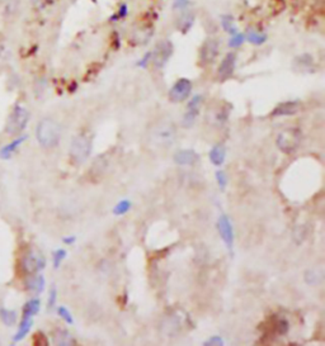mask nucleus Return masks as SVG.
<instances>
[{
    "instance_id": "f8f14e48",
    "label": "nucleus",
    "mask_w": 325,
    "mask_h": 346,
    "mask_svg": "<svg viewBox=\"0 0 325 346\" xmlns=\"http://www.w3.org/2000/svg\"><path fill=\"white\" fill-rule=\"evenodd\" d=\"M236 65V55L234 52H229L224 57V60L221 61L220 66H218L217 75L220 80H227L229 77L233 76L234 70H235Z\"/></svg>"
},
{
    "instance_id": "aec40b11",
    "label": "nucleus",
    "mask_w": 325,
    "mask_h": 346,
    "mask_svg": "<svg viewBox=\"0 0 325 346\" xmlns=\"http://www.w3.org/2000/svg\"><path fill=\"white\" fill-rule=\"evenodd\" d=\"M41 310V300L38 298H32V299L27 300L22 308V317H27V319H33L37 313Z\"/></svg>"
},
{
    "instance_id": "dca6fc26",
    "label": "nucleus",
    "mask_w": 325,
    "mask_h": 346,
    "mask_svg": "<svg viewBox=\"0 0 325 346\" xmlns=\"http://www.w3.org/2000/svg\"><path fill=\"white\" fill-rule=\"evenodd\" d=\"M162 331L168 334L169 336H173L177 332H179L182 328V319L177 315H169L166 316L165 320L162 323Z\"/></svg>"
},
{
    "instance_id": "f3484780",
    "label": "nucleus",
    "mask_w": 325,
    "mask_h": 346,
    "mask_svg": "<svg viewBox=\"0 0 325 346\" xmlns=\"http://www.w3.org/2000/svg\"><path fill=\"white\" fill-rule=\"evenodd\" d=\"M209 157L212 165H215V166L222 165L225 159H226V148H225L224 145L217 144L212 147L209 152Z\"/></svg>"
},
{
    "instance_id": "a211bd4d",
    "label": "nucleus",
    "mask_w": 325,
    "mask_h": 346,
    "mask_svg": "<svg viewBox=\"0 0 325 346\" xmlns=\"http://www.w3.org/2000/svg\"><path fill=\"white\" fill-rule=\"evenodd\" d=\"M26 140H27V136H21V137H17L16 140H13L12 142L5 145V146L0 150V159H3V160L10 159V157L13 156V153L18 150V147L21 146Z\"/></svg>"
},
{
    "instance_id": "a878e982",
    "label": "nucleus",
    "mask_w": 325,
    "mask_h": 346,
    "mask_svg": "<svg viewBox=\"0 0 325 346\" xmlns=\"http://www.w3.org/2000/svg\"><path fill=\"white\" fill-rule=\"evenodd\" d=\"M274 330H276V332L279 335V336L286 335L290 330L289 321H287L285 317H279V319H277L276 322H274Z\"/></svg>"
},
{
    "instance_id": "473e14b6",
    "label": "nucleus",
    "mask_w": 325,
    "mask_h": 346,
    "mask_svg": "<svg viewBox=\"0 0 325 346\" xmlns=\"http://www.w3.org/2000/svg\"><path fill=\"white\" fill-rule=\"evenodd\" d=\"M245 37L243 33H234L230 40V47H239L242 46V43H244Z\"/></svg>"
},
{
    "instance_id": "6ab92c4d",
    "label": "nucleus",
    "mask_w": 325,
    "mask_h": 346,
    "mask_svg": "<svg viewBox=\"0 0 325 346\" xmlns=\"http://www.w3.org/2000/svg\"><path fill=\"white\" fill-rule=\"evenodd\" d=\"M32 326H33V319L22 317L18 331H17V334L14 335V337H13V341H14V343H19V341L25 340L26 336L29 334V331H31Z\"/></svg>"
},
{
    "instance_id": "9d476101",
    "label": "nucleus",
    "mask_w": 325,
    "mask_h": 346,
    "mask_svg": "<svg viewBox=\"0 0 325 346\" xmlns=\"http://www.w3.org/2000/svg\"><path fill=\"white\" fill-rule=\"evenodd\" d=\"M217 231L221 240L224 241L229 251L233 252L234 247V228L230 218L226 215H221L217 220Z\"/></svg>"
},
{
    "instance_id": "4468645a",
    "label": "nucleus",
    "mask_w": 325,
    "mask_h": 346,
    "mask_svg": "<svg viewBox=\"0 0 325 346\" xmlns=\"http://www.w3.org/2000/svg\"><path fill=\"white\" fill-rule=\"evenodd\" d=\"M25 287L28 292H31V293H33V294L42 293V292L45 291V287H46V280H45V276L40 273L28 275L27 280H26Z\"/></svg>"
},
{
    "instance_id": "f257e3e1",
    "label": "nucleus",
    "mask_w": 325,
    "mask_h": 346,
    "mask_svg": "<svg viewBox=\"0 0 325 346\" xmlns=\"http://www.w3.org/2000/svg\"><path fill=\"white\" fill-rule=\"evenodd\" d=\"M36 138L43 148H53L60 142L61 127L51 118H43L36 127Z\"/></svg>"
},
{
    "instance_id": "1a4fd4ad",
    "label": "nucleus",
    "mask_w": 325,
    "mask_h": 346,
    "mask_svg": "<svg viewBox=\"0 0 325 346\" xmlns=\"http://www.w3.org/2000/svg\"><path fill=\"white\" fill-rule=\"evenodd\" d=\"M202 101V95H194L193 98L190 99V103L187 104L186 113H184L183 118H182V126L184 128H190V127L193 126L197 117L199 116V109H201Z\"/></svg>"
},
{
    "instance_id": "72a5a7b5",
    "label": "nucleus",
    "mask_w": 325,
    "mask_h": 346,
    "mask_svg": "<svg viewBox=\"0 0 325 346\" xmlns=\"http://www.w3.org/2000/svg\"><path fill=\"white\" fill-rule=\"evenodd\" d=\"M225 344V341H224V339L222 337H220V336H212V337H210L209 340L207 341H205L203 343V345H206V346H222Z\"/></svg>"
},
{
    "instance_id": "412c9836",
    "label": "nucleus",
    "mask_w": 325,
    "mask_h": 346,
    "mask_svg": "<svg viewBox=\"0 0 325 346\" xmlns=\"http://www.w3.org/2000/svg\"><path fill=\"white\" fill-rule=\"evenodd\" d=\"M53 340H54V344H56V345L68 346V345H74V344H75L74 337L71 336L70 332H69L68 330H65V328H57V330L54 332Z\"/></svg>"
},
{
    "instance_id": "c85d7f7f",
    "label": "nucleus",
    "mask_w": 325,
    "mask_h": 346,
    "mask_svg": "<svg viewBox=\"0 0 325 346\" xmlns=\"http://www.w3.org/2000/svg\"><path fill=\"white\" fill-rule=\"evenodd\" d=\"M57 315L60 316V317H61V319L64 320L66 323H69V325H73L74 323L73 316H71L70 311H69L66 307H64V306L57 307Z\"/></svg>"
},
{
    "instance_id": "0eeeda50",
    "label": "nucleus",
    "mask_w": 325,
    "mask_h": 346,
    "mask_svg": "<svg viewBox=\"0 0 325 346\" xmlns=\"http://www.w3.org/2000/svg\"><path fill=\"white\" fill-rule=\"evenodd\" d=\"M172 55L173 45L170 41H162L155 46L153 52H150V64H153L157 69L164 68Z\"/></svg>"
},
{
    "instance_id": "39448f33",
    "label": "nucleus",
    "mask_w": 325,
    "mask_h": 346,
    "mask_svg": "<svg viewBox=\"0 0 325 346\" xmlns=\"http://www.w3.org/2000/svg\"><path fill=\"white\" fill-rule=\"evenodd\" d=\"M302 133L298 128H287L277 136L276 145L279 151L285 153H292L298 150L301 144Z\"/></svg>"
},
{
    "instance_id": "9b49d317",
    "label": "nucleus",
    "mask_w": 325,
    "mask_h": 346,
    "mask_svg": "<svg viewBox=\"0 0 325 346\" xmlns=\"http://www.w3.org/2000/svg\"><path fill=\"white\" fill-rule=\"evenodd\" d=\"M218 55V41L216 38H207L199 51V61L202 65H210L215 61Z\"/></svg>"
},
{
    "instance_id": "c9c22d12",
    "label": "nucleus",
    "mask_w": 325,
    "mask_h": 346,
    "mask_svg": "<svg viewBox=\"0 0 325 346\" xmlns=\"http://www.w3.org/2000/svg\"><path fill=\"white\" fill-rule=\"evenodd\" d=\"M190 0H175L173 8H174V9L186 10L188 6H190Z\"/></svg>"
},
{
    "instance_id": "2f4dec72",
    "label": "nucleus",
    "mask_w": 325,
    "mask_h": 346,
    "mask_svg": "<svg viewBox=\"0 0 325 346\" xmlns=\"http://www.w3.org/2000/svg\"><path fill=\"white\" fill-rule=\"evenodd\" d=\"M56 300H57V289L56 287H51L49 293V300H47V308L53 310L54 307L56 306Z\"/></svg>"
},
{
    "instance_id": "4c0bfd02",
    "label": "nucleus",
    "mask_w": 325,
    "mask_h": 346,
    "mask_svg": "<svg viewBox=\"0 0 325 346\" xmlns=\"http://www.w3.org/2000/svg\"><path fill=\"white\" fill-rule=\"evenodd\" d=\"M62 241H64V244H66V245H73L74 242L77 241V237L75 236L64 237V239H62Z\"/></svg>"
},
{
    "instance_id": "cd10ccee",
    "label": "nucleus",
    "mask_w": 325,
    "mask_h": 346,
    "mask_svg": "<svg viewBox=\"0 0 325 346\" xmlns=\"http://www.w3.org/2000/svg\"><path fill=\"white\" fill-rule=\"evenodd\" d=\"M248 41L250 43H253V45H262V43H264V41L267 40V37H266V34L263 33H259V32H249L248 34Z\"/></svg>"
},
{
    "instance_id": "20e7f679",
    "label": "nucleus",
    "mask_w": 325,
    "mask_h": 346,
    "mask_svg": "<svg viewBox=\"0 0 325 346\" xmlns=\"http://www.w3.org/2000/svg\"><path fill=\"white\" fill-rule=\"evenodd\" d=\"M177 137V128L172 122H160L151 131V142L157 146L168 147Z\"/></svg>"
},
{
    "instance_id": "7ed1b4c3",
    "label": "nucleus",
    "mask_w": 325,
    "mask_h": 346,
    "mask_svg": "<svg viewBox=\"0 0 325 346\" xmlns=\"http://www.w3.org/2000/svg\"><path fill=\"white\" fill-rule=\"evenodd\" d=\"M29 121V112L27 108L22 107V105H16L13 108L12 113L9 114L8 122H6L5 131L8 132V135L10 136H18L22 132L25 131L26 127Z\"/></svg>"
},
{
    "instance_id": "423d86ee",
    "label": "nucleus",
    "mask_w": 325,
    "mask_h": 346,
    "mask_svg": "<svg viewBox=\"0 0 325 346\" xmlns=\"http://www.w3.org/2000/svg\"><path fill=\"white\" fill-rule=\"evenodd\" d=\"M46 268V259L42 252L37 250H29L21 259V269L27 275L42 272Z\"/></svg>"
},
{
    "instance_id": "b1692460",
    "label": "nucleus",
    "mask_w": 325,
    "mask_h": 346,
    "mask_svg": "<svg viewBox=\"0 0 325 346\" xmlns=\"http://www.w3.org/2000/svg\"><path fill=\"white\" fill-rule=\"evenodd\" d=\"M193 19L194 17L192 13L182 10V16L181 18L178 19V28L182 32L188 31V29L190 28V25H192V23H193Z\"/></svg>"
},
{
    "instance_id": "f03ea898",
    "label": "nucleus",
    "mask_w": 325,
    "mask_h": 346,
    "mask_svg": "<svg viewBox=\"0 0 325 346\" xmlns=\"http://www.w3.org/2000/svg\"><path fill=\"white\" fill-rule=\"evenodd\" d=\"M92 138L85 133H80L73 138L70 145V159L75 164L85 163L92 152Z\"/></svg>"
},
{
    "instance_id": "393cba45",
    "label": "nucleus",
    "mask_w": 325,
    "mask_h": 346,
    "mask_svg": "<svg viewBox=\"0 0 325 346\" xmlns=\"http://www.w3.org/2000/svg\"><path fill=\"white\" fill-rule=\"evenodd\" d=\"M131 207H132L131 200H129V199L120 200V202H118L116 204V207L113 208V215L114 216L126 215L127 212H129L130 209H131Z\"/></svg>"
},
{
    "instance_id": "bb28decb",
    "label": "nucleus",
    "mask_w": 325,
    "mask_h": 346,
    "mask_svg": "<svg viewBox=\"0 0 325 346\" xmlns=\"http://www.w3.org/2000/svg\"><path fill=\"white\" fill-rule=\"evenodd\" d=\"M65 257H66V251H65L64 248H57V250H55V251H54L53 263H54V268H55V269L60 268V265H61L62 261L65 260Z\"/></svg>"
},
{
    "instance_id": "f704fd0d",
    "label": "nucleus",
    "mask_w": 325,
    "mask_h": 346,
    "mask_svg": "<svg viewBox=\"0 0 325 346\" xmlns=\"http://www.w3.org/2000/svg\"><path fill=\"white\" fill-rule=\"evenodd\" d=\"M32 5L36 8V9H45L46 6L51 5L54 3V0H31Z\"/></svg>"
},
{
    "instance_id": "e433bc0d",
    "label": "nucleus",
    "mask_w": 325,
    "mask_h": 346,
    "mask_svg": "<svg viewBox=\"0 0 325 346\" xmlns=\"http://www.w3.org/2000/svg\"><path fill=\"white\" fill-rule=\"evenodd\" d=\"M150 62V52L149 53H146V56H145L144 58H142L141 61L138 62V66H142V68H145L147 64Z\"/></svg>"
},
{
    "instance_id": "6e6552de",
    "label": "nucleus",
    "mask_w": 325,
    "mask_h": 346,
    "mask_svg": "<svg viewBox=\"0 0 325 346\" xmlns=\"http://www.w3.org/2000/svg\"><path fill=\"white\" fill-rule=\"evenodd\" d=\"M192 93V83L190 79L182 77L177 80L174 85L169 90V99L173 103H182L188 98Z\"/></svg>"
},
{
    "instance_id": "4be33fe9",
    "label": "nucleus",
    "mask_w": 325,
    "mask_h": 346,
    "mask_svg": "<svg viewBox=\"0 0 325 346\" xmlns=\"http://www.w3.org/2000/svg\"><path fill=\"white\" fill-rule=\"evenodd\" d=\"M304 279L309 285H319L323 282V272H319L318 269L306 270Z\"/></svg>"
},
{
    "instance_id": "2eb2a0df",
    "label": "nucleus",
    "mask_w": 325,
    "mask_h": 346,
    "mask_svg": "<svg viewBox=\"0 0 325 346\" xmlns=\"http://www.w3.org/2000/svg\"><path fill=\"white\" fill-rule=\"evenodd\" d=\"M300 110V103L295 100L285 101L277 105L272 112V117H289L295 116Z\"/></svg>"
},
{
    "instance_id": "ddd939ff",
    "label": "nucleus",
    "mask_w": 325,
    "mask_h": 346,
    "mask_svg": "<svg viewBox=\"0 0 325 346\" xmlns=\"http://www.w3.org/2000/svg\"><path fill=\"white\" fill-rule=\"evenodd\" d=\"M173 160L177 165L181 166H193L199 161V155L194 150H178L174 153Z\"/></svg>"
},
{
    "instance_id": "5701e85b",
    "label": "nucleus",
    "mask_w": 325,
    "mask_h": 346,
    "mask_svg": "<svg viewBox=\"0 0 325 346\" xmlns=\"http://www.w3.org/2000/svg\"><path fill=\"white\" fill-rule=\"evenodd\" d=\"M0 320L5 326H12L16 325L17 322V312L14 310H8V308H1L0 310Z\"/></svg>"
},
{
    "instance_id": "c756f323",
    "label": "nucleus",
    "mask_w": 325,
    "mask_h": 346,
    "mask_svg": "<svg viewBox=\"0 0 325 346\" xmlns=\"http://www.w3.org/2000/svg\"><path fill=\"white\" fill-rule=\"evenodd\" d=\"M215 176H216V181H217L218 188H220V190H222V192H224L225 188H226V185H227L226 174H225V172H222V170H217L215 174Z\"/></svg>"
},
{
    "instance_id": "7c9ffc66",
    "label": "nucleus",
    "mask_w": 325,
    "mask_h": 346,
    "mask_svg": "<svg viewBox=\"0 0 325 346\" xmlns=\"http://www.w3.org/2000/svg\"><path fill=\"white\" fill-rule=\"evenodd\" d=\"M234 19L231 16H224L222 17V28H224L226 32H230L231 34L236 33L235 29H234Z\"/></svg>"
}]
</instances>
